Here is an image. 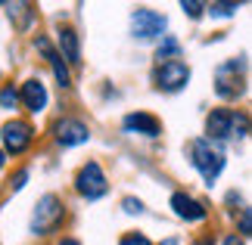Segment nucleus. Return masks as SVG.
<instances>
[{
	"label": "nucleus",
	"mask_w": 252,
	"mask_h": 245,
	"mask_svg": "<svg viewBox=\"0 0 252 245\" xmlns=\"http://www.w3.org/2000/svg\"><path fill=\"white\" fill-rule=\"evenodd\" d=\"M187 159H190L193 168L199 171V177L206 186H212L221 177V171H224V152H221V146L206 140V136L187 143Z\"/></svg>",
	"instance_id": "obj_1"
},
{
	"label": "nucleus",
	"mask_w": 252,
	"mask_h": 245,
	"mask_svg": "<svg viewBox=\"0 0 252 245\" xmlns=\"http://www.w3.org/2000/svg\"><path fill=\"white\" fill-rule=\"evenodd\" d=\"M65 220V205L56 192H47L37 199L34 211H32V236H50L60 230V223Z\"/></svg>",
	"instance_id": "obj_2"
},
{
	"label": "nucleus",
	"mask_w": 252,
	"mask_h": 245,
	"mask_svg": "<svg viewBox=\"0 0 252 245\" xmlns=\"http://www.w3.org/2000/svg\"><path fill=\"white\" fill-rule=\"evenodd\" d=\"M246 56H240V59H227L218 65L215 72V93L221 100H240V96L246 93Z\"/></svg>",
	"instance_id": "obj_3"
},
{
	"label": "nucleus",
	"mask_w": 252,
	"mask_h": 245,
	"mask_svg": "<svg viewBox=\"0 0 252 245\" xmlns=\"http://www.w3.org/2000/svg\"><path fill=\"white\" fill-rule=\"evenodd\" d=\"M75 192L87 202H96L109 192V180H106L100 162H84L78 168V174H75Z\"/></svg>",
	"instance_id": "obj_4"
},
{
	"label": "nucleus",
	"mask_w": 252,
	"mask_h": 245,
	"mask_svg": "<svg viewBox=\"0 0 252 245\" xmlns=\"http://www.w3.org/2000/svg\"><path fill=\"white\" fill-rule=\"evenodd\" d=\"M0 140H3V155H22L34 143V127L22 118H13L0 127Z\"/></svg>",
	"instance_id": "obj_5"
},
{
	"label": "nucleus",
	"mask_w": 252,
	"mask_h": 245,
	"mask_svg": "<svg viewBox=\"0 0 252 245\" xmlns=\"http://www.w3.org/2000/svg\"><path fill=\"white\" fill-rule=\"evenodd\" d=\"M153 84L165 93H178L190 84V65L181 62V59H171V62H159L156 72H153Z\"/></svg>",
	"instance_id": "obj_6"
},
{
	"label": "nucleus",
	"mask_w": 252,
	"mask_h": 245,
	"mask_svg": "<svg viewBox=\"0 0 252 245\" xmlns=\"http://www.w3.org/2000/svg\"><path fill=\"white\" fill-rule=\"evenodd\" d=\"M168 19L156 13V9H147V6H137L131 13V34L137 37V41H153V37H162L165 31Z\"/></svg>",
	"instance_id": "obj_7"
},
{
	"label": "nucleus",
	"mask_w": 252,
	"mask_h": 245,
	"mask_svg": "<svg viewBox=\"0 0 252 245\" xmlns=\"http://www.w3.org/2000/svg\"><path fill=\"white\" fill-rule=\"evenodd\" d=\"M53 136L63 149H69V146H81V143L91 140V127L81 118H60L53 124Z\"/></svg>",
	"instance_id": "obj_8"
},
{
	"label": "nucleus",
	"mask_w": 252,
	"mask_h": 245,
	"mask_svg": "<svg viewBox=\"0 0 252 245\" xmlns=\"http://www.w3.org/2000/svg\"><path fill=\"white\" fill-rule=\"evenodd\" d=\"M168 205H171L174 218H181V220H187V223H199V220L209 218V208L199 199H193L190 192H174Z\"/></svg>",
	"instance_id": "obj_9"
},
{
	"label": "nucleus",
	"mask_w": 252,
	"mask_h": 245,
	"mask_svg": "<svg viewBox=\"0 0 252 245\" xmlns=\"http://www.w3.org/2000/svg\"><path fill=\"white\" fill-rule=\"evenodd\" d=\"M19 103H22L32 115H41L47 109L50 96H47V87H44L41 78H28V81L19 87Z\"/></svg>",
	"instance_id": "obj_10"
},
{
	"label": "nucleus",
	"mask_w": 252,
	"mask_h": 245,
	"mask_svg": "<svg viewBox=\"0 0 252 245\" xmlns=\"http://www.w3.org/2000/svg\"><path fill=\"white\" fill-rule=\"evenodd\" d=\"M122 127H125V134H140V136H159L162 134V121L150 112H128Z\"/></svg>",
	"instance_id": "obj_11"
},
{
	"label": "nucleus",
	"mask_w": 252,
	"mask_h": 245,
	"mask_svg": "<svg viewBox=\"0 0 252 245\" xmlns=\"http://www.w3.org/2000/svg\"><path fill=\"white\" fill-rule=\"evenodd\" d=\"M230 124H234V109H212L206 118V140H230Z\"/></svg>",
	"instance_id": "obj_12"
},
{
	"label": "nucleus",
	"mask_w": 252,
	"mask_h": 245,
	"mask_svg": "<svg viewBox=\"0 0 252 245\" xmlns=\"http://www.w3.org/2000/svg\"><path fill=\"white\" fill-rule=\"evenodd\" d=\"M56 44H60V59H65L69 65H81V41L75 28H60Z\"/></svg>",
	"instance_id": "obj_13"
},
{
	"label": "nucleus",
	"mask_w": 252,
	"mask_h": 245,
	"mask_svg": "<svg viewBox=\"0 0 252 245\" xmlns=\"http://www.w3.org/2000/svg\"><path fill=\"white\" fill-rule=\"evenodd\" d=\"M6 16H9V22H13L19 31H25V28L37 19V9L32 3H6Z\"/></svg>",
	"instance_id": "obj_14"
},
{
	"label": "nucleus",
	"mask_w": 252,
	"mask_h": 245,
	"mask_svg": "<svg viewBox=\"0 0 252 245\" xmlns=\"http://www.w3.org/2000/svg\"><path fill=\"white\" fill-rule=\"evenodd\" d=\"M181 56V41L174 34H162V41L156 47V59L159 62H171V59H178Z\"/></svg>",
	"instance_id": "obj_15"
},
{
	"label": "nucleus",
	"mask_w": 252,
	"mask_h": 245,
	"mask_svg": "<svg viewBox=\"0 0 252 245\" xmlns=\"http://www.w3.org/2000/svg\"><path fill=\"white\" fill-rule=\"evenodd\" d=\"M47 62H50V68H53V78H56V84H60L63 90H69V87H72V72H69V65H65V62L60 59V53H53Z\"/></svg>",
	"instance_id": "obj_16"
},
{
	"label": "nucleus",
	"mask_w": 252,
	"mask_h": 245,
	"mask_svg": "<svg viewBox=\"0 0 252 245\" xmlns=\"http://www.w3.org/2000/svg\"><path fill=\"white\" fill-rule=\"evenodd\" d=\"M249 134V115L246 112H234V124H230V140H246Z\"/></svg>",
	"instance_id": "obj_17"
},
{
	"label": "nucleus",
	"mask_w": 252,
	"mask_h": 245,
	"mask_svg": "<svg viewBox=\"0 0 252 245\" xmlns=\"http://www.w3.org/2000/svg\"><path fill=\"white\" fill-rule=\"evenodd\" d=\"M19 106V90L13 84H3L0 87V109H6V112H13Z\"/></svg>",
	"instance_id": "obj_18"
},
{
	"label": "nucleus",
	"mask_w": 252,
	"mask_h": 245,
	"mask_svg": "<svg viewBox=\"0 0 252 245\" xmlns=\"http://www.w3.org/2000/svg\"><path fill=\"white\" fill-rule=\"evenodd\" d=\"M206 9H209V16H215V19H227V16H237L240 3H212Z\"/></svg>",
	"instance_id": "obj_19"
},
{
	"label": "nucleus",
	"mask_w": 252,
	"mask_h": 245,
	"mask_svg": "<svg viewBox=\"0 0 252 245\" xmlns=\"http://www.w3.org/2000/svg\"><path fill=\"white\" fill-rule=\"evenodd\" d=\"M181 9H184V16H190V19H202V13H206V3H199V0H184Z\"/></svg>",
	"instance_id": "obj_20"
},
{
	"label": "nucleus",
	"mask_w": 252,
	"mask_h": 245,
	"mask_svg": "<svg viewBox=\"0 0 252 245\" xmlns=\"http://www.w3.org/2000/svg\"><path fill=\"white\" fill-rule=\"evenodd\" d=\"M249 230H252V211H249V208H240V233H237V236L246 239Z\"/></svg>",
	"instance_id": "obj_21"
},
{
	"label": "nucleus",
	"mask_w": 252,
	"mask_h": 245,
	"mask_svg": "<svg viewBox=\"0 0 252 245\" xmlns=\"http://www.w3.org/2000/svg\"><path fill=\"white\" fill-rule=\"evenodd\" d=\"M34 50H37V53H41V56H44V59H50V56L56 53V50H53V44H50V41H47V37H44V34H37V37H34Z\"/></svg>",
	"instance_id": "obj_22"
},
{
	"label": "nucleus",
	"mask_w": 252,
	"mask_h": 245,
	"mask_svg": "<svg viewBox=\"0 0 252 245\" xmlns=\"http://www.w3.org/2000/svg\"><path fill=\"white\" fill-rule=\"evenodd\" d=\"M119 245H153L143 233H125V236L119 239Z\"/></svg>",
	"instance_id": "obj_23"
},
{
	"label": "nucleus",
	"mask_w": 252,
	"mask_h": 245,
	"mask_svg": "<svg viewBox=\"0 0 252 245\" xmlns=\"http://www.w3.org/2000/svg\"><path fill=\"white\" fill-rule=\"evenodd\" d=\"M122 208H125V214H143V202L128 195V199H122Z\"/></svg>",
	"instance_id": "obj_24"
},
{
	"label": "nucleus",
	"mask_w": 252,
	"mask_h": 245,
	"mask_svg": "<svg viewBox=\"0 0 252 245\" xmlns=\"http://www.w3.org/2000/svg\"><path fill=\"white\" fill-rule=\"evenodd\" d=\"M28 177H32V171H28V168H22V171H16V177L9 180V186H13V190L19 192V190H22V186L28 183Z\"/></svg>",
	"instance_id": "obj_25"
},
{
	"label": "nucleus",
	"mask_w": 252,
	"mask_h": 245,
	"mask_svg": "<svg viewBox=\"0 0 252 245\" xmlns=\"http://www.w3.org/2000/svg\"><path fill=\"white\" fill-rule=\"evenodd\" d=\"M224 245H246V242H243V239H240V236H237V233H230V236L224 239Z\"/></svg>",
	"instance_id": "obj_26"
},
{
	"label": "nucleus",
	"mask_w": 252,
	"mask_h": 245,
	"mask_svg": "<svg viewBox=\"0 0 252 245\" xmlns=\"http://www.w3.org/2000/svg\"><path fill=\"white\" fill-rule=\"evenodd\" d=\"M190 245H215V236H202V239H196V242H190Z\"/></svg>",
	"instance_id": "obj_27"
},
{
	"label": "nucleus",
	"mask_w": 252,
	"mask_h": 245,
	"mask_svg": "<svg viewBox=\"0 0 252 245\" xmlns=\"http://www.w3.org/2000/svg\"><path fill=\"white\" fill-rule=\"evenodd\" d=\"M227 205H240V192H227Z\"/></svg>",
	"instance_id": "obj_28"
},
{
	"label": "nucleus",
	"mask_w": 252,
	"mask_h": 245,
	"mask_svg": "<svg viewBox=\"0 0 252 245\" xmlns=\"http://www.w3.org/2000/svg\"><path fill=\"white\" fill-rule=\"evenodd\" d=\"M56 245H81V242H78V239H69V236H65V239H60Z\"/></svg>",
	"instance_id": "obj_29"
},
{
	"label": "nucleus",
	"mask_w": 252,
	"mask_h": 245,
	"mask_svg": "<svg viewBox=\"0 0 252 245\" xmlns=\"http://www.w3.org/2000/svg\"><path fill=\"white\" fill-rule=\"evenodd\" d=\"M162 245H181V239H178V236H168V239L162 242Z\"/></svg>",
	"instance_id": "obj_30"
},
{
	"label": "nucleus",
	"mask_w": 252,
	"mask_h": 245,
	"mask_svg": "<svg viewBox=\"0 0 252 245\" xmlns=\"http://www.w3.org/2000/svg\"><path fill=\"white\" fill-rule=\"evenodd\" d=\"M3 164H6V155H3V149H0V171H3Z\"/></svg>",
	"instance_id": "obj_31"
}]
</instances>
